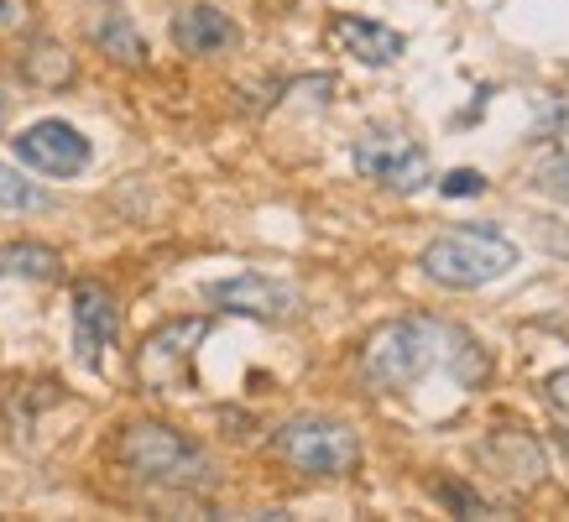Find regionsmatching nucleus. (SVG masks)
Listing matches in <instances>:
<instances>
[{"mask_svg": "<svg viewBox=\"0 0 569 522\" xmlns=\"http://www.w3.org/2000/svg\"><path fill=\"white\" fill-rule=\"evenodd\" d=\"M17 157L48 178H73L89 168V141L69 121H37L17 137Z\"/></svg>", "mask_w": 569, "mask_h": 522, "instance_id": "9", "label": "nucleus"}, {"mask_svg": "<svg viewBox=\"0 0 569 522\" xmlns=\"http://www.w3.org/2000/svg\"><path fill=\"white\" fill-rule=\"evenodd\" d=\"M439 189L449 193V199H470V193H486V178L481 173H470V168H460V173H449Z\"/></svg>", "mask_w": 569, "mask_h": 522, "instance_id": "17", "label": "nucleus"}, {"mask_svg": "<svg viewBox=\"0 0 569 522\" xmlns=\"http://www.w3.org/2000/svg\"><path fill=\"white\" fill-rule=\"evenodd\" d=\"M350 162H356V173L366 183H381L392 193H418L433 178L429 152L397 126H366L356 147H350Z\"/></svg>", "mask_w": 569, "mask_h": 522, "instance_id": "5", "label": "nucleus"}, {"mask_svg": "<svg viewBox=\"0 0 569 522\" xmlns=\"http://www.w3.org/2000/svg\"><path fill=\"white\" fill-rule=\"evenodd\" d=\"M204 298L224 313H246V319H261V324H288L303 313V293L293 282L261 278V272H241V278L209 282Z\"/></svg>", "mask_w": 569, "mask_h": 522, "instance_id": "7", "label": "nucleus"}, {"mask_svg": "<svg viewBox=\"0 0 569 522\" xmlns=\"http://www.w3.org/2000/svg\"><path fill=\"white\" fill-rule=\"evenodd\" d=\"M116 460L141 481H157V486H209L214 481L209 454L168 423H126L121 439H116Z\"/></svg>", "mask_w": 569, "mask_h": 522, "instance_id": "3", "label": "nucleus"}, {"mask_svg": "<svg viewBox=\"0 0 569 522\" xmlns=\"http://www.w3.org/2000/svg\"><path fill=\"white\" fill-rule=\"evenodd\" d=\"M89 42H94L110 63H121V69H141V63H147V42H141V32L131 27V17H126L121 6H104L100 17L89 21Z\"/></svg>", "mask_w": 569, "mask_h": 522, "instance_id": "12", "label": "nucleus"}, {"mask_svg": "<svg viewBox=\"0 0 569 522\" xmlns=\"http://www.w3.org/2000/svg\"><path fill=\"white\" fill-rule=\"evenodd\" d=\"M27 0H0V32H17V27H27Z\"/></svg>", "mask_w": 569, "mask_h": 522, "instance_id": "18", "label": "nucleus"}, {"mask_svg": "<svg viewBox=\"0 0 569 522\" xmlns=\"http://www.w3.org/2000/svg\"><path fill=\"white\" fill-rule=\"evenodd\" d=\"M21 73H27L37 89H63V84H73V58L58 48V42H37V48H27V58H21Z\"/></svg>", "mask_w": 569, "mask_h": 522, "instance_id": "14", "label": "nucleus"}, {"mask_svg": "<svg viewBox=\"0 0 569 522\" xmlns=\"http://www.w3.org/2000/svg\"><path fill=\"white\" fill-rule=\"evenodd\" d=\"M209 334V319H173L141 340L137 350V377L147 392H178L189 387V371H193V350L204 345Z\"/></svg>", "mask_w": 569, "mask_h": 522, "instance_id": "6", "label": "nucleus"}, {"mask_svg": "<svg viewBox=\"0 0 569 522\" xmlns=\"http://www.w3.org/2000/svg\"><path fill=\"white\" fill-rule=\"evenodd\" d=\"M329 37H335V42H340V48H346L356 63H371V69H387V63H397V58H402V48H408V42H402L392 27L366 21V17H335Z\"/></svg>", "mask_w": 569, "mask_h": 522, "instance_id": "11", "label": "nucleus"}, {"mask_svg": "<svg viewBox=\"0 0 569 522\" xmlns=\"http://www.w3.org/2000/svg\"><path fill=\"white\" fill-rule=\"evenodd\" d=\"M173 42L189 58H220L241 42V27L224 17L220 6H189V11H178L173 17Z\"/></svg>", "mask_w": 569, "mask_h": 522, "instance_id": "10", "label": "nucleus"}, {"mask_svg": "<svg viewBox=\"0 0 569 522\" xmlns=\"http://www.w3.org/2000/svg\"><path fill=\"white\" fill-rule=\"evenodd\" d=\"M272 450L282 465L298 475H319V481H340L361 465V439L340 418H288L272 434Z\"/></svg>", "mask_w": 569, "mask_h": 522, "instance_id": "4", "label": "nucleus"}, {"mask_svg": "<svg viewBox=\"0 0 569 522\" xmlns=\"http://www.w3.org/2000/svg\"><path fill=\"white\" fill-rule=\"evenodd\" d=\"M42 204H48V193L37 189V183H27L17 168L0 162V209H42Z\"/></svg>", "mask_w": 569, "mask_h": 522, "instance_id": "15", "label": "nucleus"}, {"mask_svg": "<svg viewBox=\"0 0 569 522\" xmlns=\"http://www.w3.org/2000/svg\"><path fill=\"white\" fill-rule=\"evenodd\" d=\"M63 272V257L52 245H32V241H17L0 251V278H27V282H58Z\"/></svg>", "mask_w": 569, "mask_h": 522, "instance_id": "13", "label": "nucleus"}, {"mask_svg": "<svg viewBox=\"0 0 569 522\" xmlns=\"http://www.w3.org/2000/svg\"><path fill=\"white\" fill-rule=\"evenodd\" d=\"M423 278L439 282V288H455V293H470V288H486V282L507 278L518 267V245L497 235V230H445L439 241L423 245Z\"/></svg>", "mask_w": 569, "mask_h": 522, "instance_id": "2", "label": "nucleus"}, {"mask_svg": "<svg viewBox=\"0 0 569 522\" xmlns=\"http://www.w3.org/2000/svg\"><path fill=\"white\" fill-rule=\"evenodd\" d=\"M533 183H538V193H549V199L569 204V147H559V152H553L549 162H538Z\"/></svg>", "mask_w": 569, "mask_h": 522, "instance_id": "16", "label": "nucleus"}, {"mask_svg": "<svg viewBox=\"0 0 569 522\" xmlns=\"http://www.w3.org/2000/svg\"><path fill=\"white\" fill-rule=\"evenodd\" d=\"M549 402L559 413H569V371H553L549 377Z\"/></svg>", "mask_w": 569, "mask_h": 522, "instance_id": "19", "label": "nucleus"}, {"mask_svg": "<svg viewBox=\"0 0 569 522\" xmlns=\"http://www.w3.org/2000/svg\"><path fill=\"white\" fill-rule=\"evenodd\" d=\"M116 334H121L116 298L104 293L100 282H79V288H73V355H79V365L100 371L104 350L116 345Z\"/></svg>", "mask_w": 569, "mask_h": 522, "instance_id": "8", "label": "nucleus"}, {"mask_svg": "<svg viewBox=\"0 0 569 522\" xmlns=\"http://www.w3.org/2000/svg\"><path fill=\"white\" fill-rule=\"evenodd\" d=\"M433 371H455L460 382H476L486 371V355L470 334H460L445 319H392L361 350V382L381 398L408 392Z\"/></svg>", "mask_w": 569, "mask_h": 522, "instance_id": "1", "label": "nucleus"}, {"mask_svg": "<svg viewBox=\"0 0 569 522\" xmlns=\"http://www.w3.org/2000/svg\"><path fill=\"white\" fill-rule=\"evenodd\" d=\"M553 251H565V257H569V235H565V241H553Z\"/></svg>", "mask_w": 569, "mask_h": 522, "instance_id": "20", "label": "nucleus"}]
</instances>
